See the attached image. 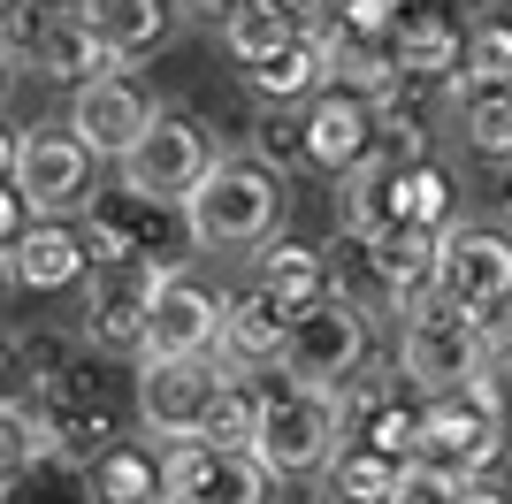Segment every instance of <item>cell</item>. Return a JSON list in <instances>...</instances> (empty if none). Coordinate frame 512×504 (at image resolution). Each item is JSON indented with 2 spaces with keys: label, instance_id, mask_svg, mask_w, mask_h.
<instances>
[{
  "label": "cell",
  "instance_id": "obj_1",
  "mask_svg": "<svg viewBox=\"0 0 512 504\" xmlns=\"http://www.w3.org/2000/svg\"><path fill=\"white\" fill-rule=\"evenodd\" d=\"M283 184L268 161L237 153V161H214L207 184L184 199V222H192V245L207 252H253V245H276L283 237Z\"/></svg>",
  "mask_w": 512,
  "mask_h": 504
},
{
  "label": "cell",
  "instance_id": "obj_2",
  "mask_svg": "<svg viewBox=\"0 0 512 504\" xmlns=\"http://www.w3.org/2000/svg\"><path fill=\"white\" fill-rule=\"evenodd\" d=\"M260 443H253V459L276 474V482H321L329 466H337L344 451V413H337V390H321V382H299V375H283L260 390Z\"/></svg>",
  "mask_w": 512,
  "mask_h": 504
},
{
  "label": "cell",
  "instance_id": "obj_3",
  "mask_svg": "<svg viewBox=\"0 0 512 504\" xmlns=\"http://www.w3.org/2000/svg\"><path fill=\"white\" fill-rule=\"evenodd\" d=\"M482 352H490V321H474L467 306H451V298L421 291L413 298V314L398 321V367L421 398L436 390H467L482 375Z\"/></svg>",
  "mask_w": 512,
  "mask_h": 504
},
{
  "label": "cell",
  "instance_id": "obj_4",
  "mask_svg": "<svg viewBox=\"0 0 512 504\" xmlns=\"http://www.w3.org/2000/svg\"><path fill=\"white\" fill-rule=\"evenodd\" d=\"M85 252L92 268H123V260H146V268H184V252L192 245V222H184V207H161V199H138V191H100L85 207Z\"/></svg>",
  "mask_w": 512,
  "mask_h": 504
},
{
  "label": "cell",
  "instance_id": "obj_5",
  "mask_svg": "<svg viewBox=\"0 0 512 504\" xmlns=\"http://www.w3.org/2000/svg\"><path fill=\"white\" fill-rule=\"evenodd\" d=\"M214 168V146H207V123L199 115H184V107H161V123L138 138V146L115 161V176H123V191H138V199H161V207H184L199 184H207Z\"/></svg>",
  "mask_w": 512,
  "mask_h": 504
},
{
  "label": "cell",
  "instance_id": "obj_6",
  "mask_svg": "<svg viewBox=\"0 0 512 504\" xmlns=\"http://www.w3.org/2000/svg\"><path fill=\"white\" fill-rule=\"evenodd\" d=\"M161 275H169V268H146V260L92 268V291H85V321H77V336H85L92 352H107V359H146Z\"/></svg>",
  "mask_w": 512,
  "mask_h": 504
},
{
  "label": "cell",
  "instance_id": "obj_7",
  "mask_svg": "<svg viewBox=\"0 0 512 504\" xmlns=\"http://www.w3.org/2000/svg\"><path fill=\"white\" fill-rule=\"evenodd\" d=\"M505 420L482 405V390H436V398H421V459L444 466V474H459V482H490L497 451H505Z\"/></svg>",
  "mask_w": 512,
  "mask_h": 504
},
{
  "label": "cell",
  "instance_id": "obj_8",
  "mask_svg": "<svg viewBox=\"0 0 512 504\" xmlns=\"http://www.w3.org/2000/svg\"><path fill=\"white\" fill-rule=\"evenodd\" d=\"M436 298L467 306L474 321H505L512 306V230H482V222H459L444 230V252H436Z\"/></svg>",
  "mask_w": 512,
  "mask_h": 504
},
{
  "label": "cell",
  "instance_id": "obj_9",
  "mask_svg": "<svg viewBox=\"0 0 512 504\" xmlns=\"http://www.w3.org/2000/svg\"><path fill=\"white\" fill-rule=\"evenodd\" d=\"M8 184L31 199V214H69V207H92V153L77 130H16L8 138Z\"/></svg>",
  "mask_w": 512,
  "mask_h": 504
},
{
  "label": "cell",
  "instance_id": "obj_10",
  "mask_svg": "<svg viewBox=\"0 0 512 504\" xmlns=\"http://www.w3.org/2000/svg\"><path fill=\"white\" fill-rule=\"evenodd\" d=\"M222 382L230 375L214 359H138V420L161 443H192V436H207Z\"/></svg>",
  "mask_w": 512,
  "mask_h": 504
},
{
  "label": "cell",
  "instance_id": "obj_11",
  "mask_svg": "<svg viewBox=\"0 0 512 504\" xmlns=\"http://www.w3.org/2000/svg\"><path fill=\"white\" fill-rule=\"evenodd\" d=\"M352 367H367V314L360 306H344L337 291L291 314V344H283V375L299 382H321V390H337Z\"/></svg>",
  "mask_w": 512,
  "mask_h": 504
},
{
  "label": "cell",
  "instance_id": "obj_12",
  "mask_svg": "<svg viewBox=\"0 0 512 504\" xmlns=\"http://www.w3.org/2000/svg\"><path fill=\"white\" fill-rule=\"evenodd\" d=\"M153 123H161V107H153V92L130 69H107V77L77 84V100H69V130L85 138L92 161H123Z\"/></svg>",
  "mask_w": 512,
  "mask_h": 504
},
{
  "label": "cell",
  "instance_id": "obj_13",
  "mask_svg": "<svg viewBox=\"0 0 512 504\" xmlns=\"http://www.w3.org/2000/svg\"><path fill=\"white\" fill-rule=\"evenodd\" d=\"M161 482H169V497L184 504H268V466L253 459V451H222V443H169L161 451Z\"/></svg>",
  "mask_w": 512,
  "mask_h": 504
},
{
  "label": "cell",
  "instance_id": "obj_14",
  "mask_svg": "<svg viewBox=\"0 0 512 504\" xmlns=\"http://www.w3.org/2000/svg\"><path fill=\"white\" fill-rule=\"evenodd\" d=\"M222 321H230V298H214L207 283H192L184 268H169L161 275V298H153L146 359H207V352H222Z\"/></svg>",
  "mask_w": 512,
  "mask_h": 504
},
{
  "label": "cell",
  "instance_id": "obj_15",
  "mask_svg": "<svg viewBox=\"0 0 512 504\" xmlns=\"http://www.w3.org/2000/svg\"><path fill=\"white\" fill-rule=\"evenodd\" d=\"M306 153L321 176H352L383 153V115L360 92H314L306 100Z\"/></svg>",
  "mask_w": 512,
  "mask_h": 504
},
{
  "label": "cell",
  "instance_id": "obj_16",
  "mask_svg": "<svg viewBox=\"0 0 512 504\" xmlns=\"http://www.w3.org/2000/svg\"><path fill=\"white\" fill-rule=\"evenodd\" d=\"M421 222V161H398V153H375L367 168L344 176V230L360 237H390ZM428 230V222H421Z\"/></svg>",
  "mask_w": 512,
  "mask_h": 504
},
{
  "label": "cell",
  "instance_id": "obj_17",
  "mask_svg": "<svg viewBox=\"0 0 512 504\" xmlns=\"http://www.w3.org/2000/svg\"><path fill=\"white\" fill-rule=\"evenodd\" d=\"M329 291L344 298V306H360L367 321H383V314H413V298L390 283V268H383V252H375V237H360V230H337L329 237Z\"/></svg>",
  "mask_w": 512,
  "mask_h": 504
},
{
  "label": "cell",
  "instance_id": "obj_18",
  "mask_svg": "<svg viewBox=\"0 0 512 504\" xmlns=\"http://www.w3.org/2000/svg\"><path fill=\"white\" fill-rule=\"evenodd\" d=\"M390 46H398L406 77H467V23L444 0H413L390 31Z\"/></svg>",
  "mask_w": 512,
  "mask_h": 504
},
{
  "label": "cell",
  "instance_id": "obj_19",
  "mask_svg": "<svg viewBox=\"0 0 512 504\" xmlns=\"http://www.w3.org/2000/svg\"><path fill=\"white\" fill-rule=\"evenodd\" d=\"M77 8L115 62H146L153 46L176 39V16H184V0H77Z\"/></svg>",
  "mask_w": 512,
  "mask_h": 504
},
{
  "label": "cell",
  "instance_id": "obj_20",
  "mask_svg": "<svg viewBox=\"0 0 512 504\" xmlns=\"http://www.w3.org/2000/svg\"><path fill=\"white\" fill-rule=\"evenodd\" d=\"M31 69L54 77V84H92V77H107V69H123V62L100 46L85 8H62V16H46L39 31H31Z\"/></svg>",
  "mask_w": 512,
  "mask_h": 504
},
{
  "label": "cell",
  "instance_id": "obj_21",
  "mask_svg": "<svg viewBox=\"0 0 512 504\" xmlns=\"http://www.w3.org/2000/svg\"><path fill=\"white\" fill-rule=\"evenodd\" d=\"M85 268H92L85 230H69V222H31L8 245V275L23 291H69V283H85Z\"/></svg>",
  "mask_w": 512,
  "mask_h": 504
},
{
  "label": "cell",
  "instance_id": "obj_22",
  "mask_svg": "<svg viewBox=\"0 0 512 504\" xmlns=\"http://www.w3.org/2000/svg\"><path fill=\"white\" fill-rule=\"evenodd\" d=\"M283 344H291V306H276L260 283L245 298H230V321H222V359L230 367H283Z\"/></svg>",
  "mask_w": 512,
  "mask_h": 504
},
{
  "label": "cell",
  "instance_id": "obj_23",
  "mask_svg": "<svg viewBox=\"0 0 512 504\" xmlns=\"http://www.w3.org/2000/svg\"><path fill=\"white\" fill-rule=\"evenodd\" d=\"M451 123L482 161H512V77H459Z\"/></svg>",
  "mask_w": 512,
  "mask_h": 504
},
{
  "label": "cell",
  "instance_id": "obj_24",
  "mask_svg": "<svg viewBox=\"0 0 512 504\" xmlns=\"http://www.w3.org/2000/svg\"><path fill=\"white\" fill-rule=\"evenodd\" d=\"M329 46V92H360V100H383L390 84L406 77L398 46L390 39H360V31H321Z\"/></svg>",
  "mask_w": 512,
  "mask_h": 504
},
{
  "label": "cell",
  "instance_id": "obj_25",
  "mask_svg": "<svg viewBox=\"0 0 512 504\" xmlns=\"http://www.w3.org/2000/svg\"><path fill=\"white\" fill-rule=\"evenodd\" d=\"M260 291L276 298V306H291V314L321 306V298H329V252H321V245H291V237H276V245L260 252Z\"/></svg>",
  "mask_w": 512,
  "mask_h": 504
},
{
  "label": "cell",
  "instance_id": "obj_26",
  "mask_svg": "<svg viewBox=\"0 0 512 504\" xmlns=\"http://www.w3.org/2000/svg\"><path fill=\"white\" fill-rule=\"evenodd\" d=\"M306 31H314V16H291V8H245V16L222 23V46H230L237 69H260V62H276L283 46H299Z\"/></svg>",
  "mask_w": 512,
  "mask_h": 504
},
{
  "label": "cell",
  "instance_id": "obj_27",
  "mask_svg": "<svg viewBox=\"0 0 512 504\" xmlns=\"http://www.w3.org/2000/svg\"><path fill=\"white\" fill-rule=\"evenodd\" d=\"M406 497V466L375 459V451H337V466L321 474V504H398Z\"/></svg>",
  "mask_w": 512,
  "mask_h": 504
},
{
  "label": "cell",
  "instance_id": "obj_28",
  "mask_svg": "<svg viewBox=\"0 0 512 504\" xmlns=\"http://www.w3.org/2000/svg\"><path fill=\"white\" fill-rule=\"evenodd\" d=\"M92 497H100V504H161V497H169L161 459L138 451V443H115L107 459H92Z\"/></svg>",
  "mask_w": 512,
  "mask_h": 504
},
{
  "label": "cell",
  "instance_id": "obj_29",
  "mask_svg": "<svg viewBox=\"0 0 512 504\" xmlns=\"http://www.w3.org/2000/svg\"><path fill=\"white\" fill-rule=\"evenodd\" d=\"M245 138H253V161H268L276 176L314 168V153H306V107H260Z\"/></svg>",
  "mask_w": 512,
  "mask_h": 504
},
{
  "label": "cell",
  "instance_id": "obj_30",
  "mask_svg": "<svg viewBox=\"0 0 512 504\" xmlns=\"http://www.w3.org/2000/svg\"><path fill=\"white\" fill-rule=\"evenodd\" d=\"M77 344H85V336H62V329L8 336V367H16V375H31V390H54V382L77 367Z\"/></svg>",
  "mask_w": 512,
  "mask_h": 504
},
{
  "label": "cell",
  "instance_id": "obj_31",
  "mask_svg": "<svg viewBox=\"0 0 512 504\" xmlns=\"http://www.w3.org/2000/svg\"><path fill=\"white\" fill-rule=\"evenodd\" d=\"M260 405H268V398H260V390H253V382H222V398H214V413H207V436H199V443H222V451H253V443H260Z\"/></svg>",
  "mask_w": 512,
  "mask_h": 504
},
{
  "label": "cell",
  "instance_id": "obj_32",
  "mask_svg": "<svg viewBox=\"0 0 512 504\" xmlns=\"http://www.w3.org/2000/svg\"><path fill=\"white\" fill-rule=\"evenodd\" d=\"M467 77H512V8L467 23Z\"/></svg>",
  "mask_w": 512,
  "mask_h": 504
},
{
  "label": "cell",
  "instance_id": "obj_33",
  "mask_svg": "<svg viewBox=\"0 0 512 504\" xmlns=\"http://www.w3.org/2000/svg\"><path fill=\"white\" fill-rule=\"evenodd\" d=\"M474 390H482V405L505 420V436H512V329H505V336H490V352H482V375H474Z\"/></svg>",
  "mask_w": 512,
  "mask_h": 504
},
{
  "label": "cell",
  "instance_id": "obj_34",
  "mask_svg": "<svg viewBox=\"0 0 512 504\" xmlns=\"http://www.w3.org/2000/svg\"><path fill=\"white\" fill-rule=\"evenodd\" d=\"M245 8H253V0H184V16L214 23V31H222V23H230V16H245Z\"/></svg>",
  "mask_w": 512,
  "mask_h": 504
},
{
  "label": "cell",
  "instance_id": "obj_35",
  "mask_svg": "<svg viewBox=\"0 0 512 504\" xmlns=\"http://www.w3.org/2000/svg\"><path fill=\"white\" fill-rule=\"evenodd\" d=\"M505 230H512V199H505Z\"/></svg>",
  "mask_w": 512,
  "mask_h": 504
},
{
  "label": "cell",
  "instance_id": "obj_36",
  "mask_svg": "<svg viewBox=\"0 0 512 504\" xmlns=\"http://www.w3.org/2000/svg\"><path fill=\"white\" fill-rule=\"evenodd\" d=\"M505 329H512V306H505Z\"/></svg>",
  "mask_w": 512,
  "mask_h": 504
},
{
  "label": "cell",
  "instance_id": "obj_37",
  "mask_svg": "<svg viewBox=\"0 0 512 504\" xmlns=\"http://www.w3.org/2000/svg\"><path fill=\"white\" fill-rule=\"evenodd\" d=\"M161 504H184V497H161Z\"/></svg>",
  "mask_w": 512,
  "mask_h": 504
},
{
  "label": "cell",
  "instance_id": "obj_38",
  "mask_svg": "<svg viewBox=\"0 0 512 504\" xmlns=\"http://www.w3.org/2000/svg\"><path fill=\"white\" fill-rule=\"evenodd\" d=\"M406 8H413V0H406Z\"/></svg>",
  "mask_w": 512,
  "mask_h": 504
}]
</instances>
